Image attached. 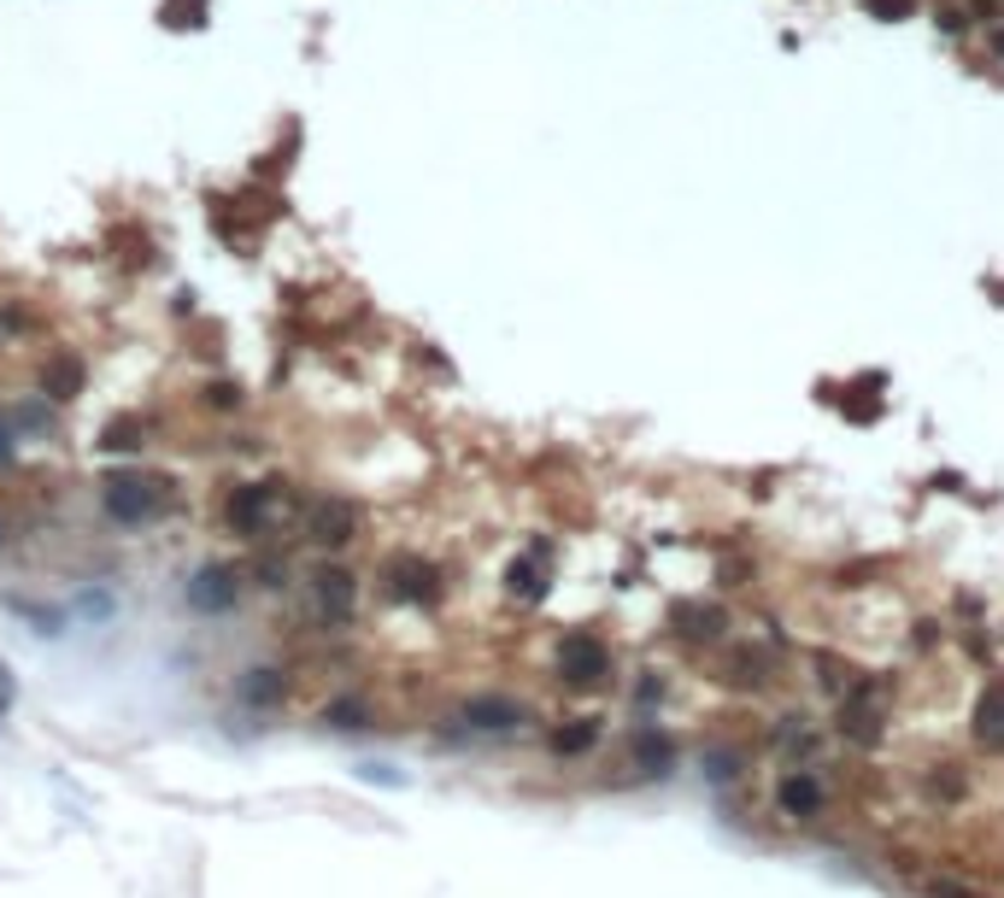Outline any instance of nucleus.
<instances>
[{
  "instance_id": "nucleus-2",
  "label": "nucleus",
  "mask_w": 1004,
  "mask_h": 898,
  "mask_svg": "<svg viewBox=\"0 0 1004 898\" xmlns=\"http://www.w3.org/2000/svg\"><path fill=\"white\" fill-rule=\"evenodd\" d=\"M605 670H611L605 641H593V634H564V646H559V675H564V682L593 687V682H605Z\"/></svg>"
},
{
  "instance_id": "nucleus-3",
  "label": "nucleus",
  "mask_w": 1004,
  "mask_h": 898,
  "mask_svg": "<svg viewBox=\"0 0 1004 898\" xmlns=\"http://www.w3.org/2000/svg\"><path fill=\"white\" fill-rule=\"evenodd\" d=\"M236 599H241V576L224 570V564H206V570L188 582V605H194V611H206V617L236 611Z\"/></svg>"
},
{
  "instance_id": "nucleus-6",
  "label": "nucleus",
  "mask_w": 1004,
  "mask_h": 898,
  "mask_svg": "<svg viewBox=\"0 0 1004 898\" xmlns=\"http://www.w3.org/2000/svg\"><path fill=\"white\" fill-rule=\"evenodd\" d=\"M464 722H470V729H517L523 705L500 699V693H476V699H464Z\"/></svg>"
},
{
  "instance_id": "nucleus-1",
  "label": "nucleus",
  "mask_w": 1004,
  "mask_h": 898,
  "mask_svg": "<svg viewBox=\"0 0 1004 898\" xmlns=\"http://www.w3.org/2000/svg\"><path fill=\"white\" fill-rule=\"evenodd\" d=\"M100 505H106L112 523L136 529V523H148L159 505H165V494H159L153 482H141V476H112V482L100 488Z\"/></svg>"
},
{
  "instance_id": "nucleus-15",
  "label": "nucleus",
  "mask_w": 1004,
  "mask_h": 898,
  "mask_svg": "<svg viewBox=\"0 0 1004 898\" xmlns=\"http://www.w3.org/2000/svg\"><path fill=\"white\" fill-rule=\"evenodd\" d=\"M324 722H335V729H365V705H359V699H335L324 711Z\"/></svg>"
},
{
  "instance_id": "nucleus-4",
  "label": "nucleus",
  "mask_w": 1004,
  "mask_h": 898,
  "mask_svg": "<svg viewBox=\"0 0 1004 898\" xmlns=\"http://www.w3.org/2000/svg\"><path fill=\"white\" fill-rule=\"evenodd\" d=\"M359 534V511L347 499H324L312 511V541H324V546H347Z\"/></svg>"
},
{
  "instance_id": "nucleus-18",
  "label": "nucleus",
  "mask_w": 1004,
  "mask_h": 898,
  "mask_svg": "<svg viewBox=\"0 0 1004 898\" xmlns=\"http://www.w3.org/2000/svg\"><path fill=\"white\" fill-rule=\"evenodd\" d=\"M7 453H12V429L0 423V458H7Z\"/></svg>"
},
{
  "instance_id": "nucleus-19",
  "label": "nucleus",
  "mask_w": 1004,
  "mask_h": 898,
  "mask_svg": "<svg viewBox=\"0 0 1004 898\" xmlns=\"http://www.w3.org/2000/svg\"><path fill=\"white\" fill-rule=\"evenodd\" d=\"M0 546H7V529H0Z\"/></svg>"
},
{
  "instance_id": "nucleus-17",
  "label": "nucleus",
  "mask_w": 1004,
  "mask_h": 898,
  "mask_svg": "<svg viewBox=\"0 0 1004 898\" xmlns=\"http://www.w3.org/2000/svg\"><path fill=\"white\" fill-rule=\"evenodd\" d=\"M681 622H693L688 634H717V622H723V617H717V611H681Z\"/></svg>"
},
{
  "instance_id": "nucleus-12",
  "label": "nucleus",
  "mask_w": 1004,
  "mask_h": 898,
  "mask_svg": "<svg viewBox=\"0 0 1004 898\" xmlns=\"http://www.w3.org/2000/svg\"><path fill=\"white\" fill-rule=\"evenodd\" d=\"M505 582H512V593H517V599H541V570H535V558H517L512 564V570H505Z\"/></svg>"
},
{
  "instance_id": "nucleus-11",
  "label": "nucleus",
  "mask_w": 1004,
  "mask_h": 898,
  "mask_svg": "<svg viewBox=\"0 0 1004 898\" xmlns=\"http://www.w3.org/2000/svg\"><path fill=\"white\" fill-rule=\"evenodd\" d=\"M635 758H640V763H647V775H664V770H669V758H676V751H669V741H664V734H658V729H640V734H635Z\"/></svg>"
},
{
  "instance_id": "nucleus-10",
  "label": "nucleus",
  "mask_w": 1004,
  "mask_h": 898,
  "mask_svg": "<svg viewBox=\"0 0 1004 898\" xmlns=\"http://www.w3.org/2000/svg\"><path fill=\"white\" fill-rule=\"evenodd\" d=\"M317 605L329 617H347L353 611V576L347 570H317Z\"/></svg>"
},
{
  "instance_id": "nucleus-9",
  "label": "nucleus",
  "mask_w": 1004,
  "mask_h": 898,
  "mask_svg": "<svg viewBox=\"0 0 1004 898\" xmlns=\"http://www.w3.org/2000/svg\"><path fill=\"white\" fill-rule=\"evenodd\" d=\"M41 388H48L53 400H77L83 394V358L77 353H60L41 365Z\"/></svg>"
},
{
  "instance_id": "nucleus-8",
  "label": "nucleus",
  "mask_w": 1004,
  "mask_h": 898,
  "mask_svg": "<svg viewBox=\"0 0 1004 898\" xmlns=\"http://www.w3.org/2000/svg\"><path fill=\"white\" fill-rule=\"evenodd\" d=\"M776 799H781V810H788V817H817V810H823V781L805 775V770H793V775L776 787Z\"/></svg>"
},
{
  "instance_id": "nucleus-14",
  "label": "nucleus",
  "mask_w": 1004,
  "mask_h": 898,
  "mask_svg": "<svg viewBox=\"0 0 1004 898\" xmlns=\"http://www.w3.org/2000/svg\"><path fill=\"white\" fill-rule=\"evenodd\" d=\"M593 741H600V722H570V729L552 734V751H588Z\"/></svg>"
},
{
  "instance_id": "nucleus-7",
  "label": "nucleus",
  "mask_w": 1004,
  "mask_h": 898,
  "mask_svg": "<svg viewBox=\"0 0 1004 898\" xmlns=\"http://www.w3.org/2000/svg\"><path fill=\"white\" fill-rule=\"evenodd\" d=\"M975 741L987 751H1004V682H993L975 705Z\"/></svg>"
},
{
  "instance_id": "nucleus-16",
  "label": "nucleus",
  "mask_w": 1004,
  "mask_h": 898,
  "mask_svg": "<svg viewBox=\"0 0 1004 898\" xmlns=\"http://www.w3.org/2000/svg\"><path fill=\"white\" fill-rule=\"evenodd\" d=\"M864 12H869V18H881V24H899V18H911V12H916V0H864Z\"/></svg>"
},
{
  "instance_id": "nucleus-13",
  "label": "nucleus",
  "mask_w": 1004,
  "mask_h": 898,
  "mask_svg": "<svg viewBox=\"0 0 1004 898\" xmlns=\"http://www.w3.org/2000/svg\"><path fill=\"white\" fill-rule=\"evenodd\" d=\"M276 693H283V675H276V670H253V675L241 682V699H247V705H271Z\"/></svg>"
},
{
  "instance_id": "nucleus-5",
  "label": "nucleus",
  "mask_w": 1004,
  "mask_h": 898,
  "mask_svg": "<svg viewBox=\"0 0 1004 898\" xmlns=\"http://www.w3.org/2000/svg\"><path fill=\"white\" fill-rule=\"evenodd\" d=\"M271 488H236V494H229V529H236V534H259V529H265V517H271Z\"/></svg>"
}]
</instances>
